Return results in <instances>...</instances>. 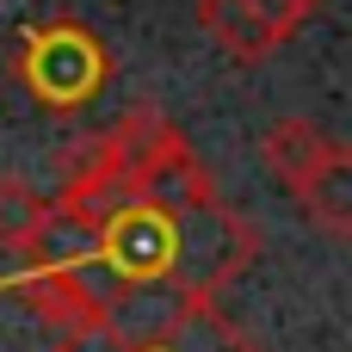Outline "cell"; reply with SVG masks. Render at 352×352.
I'll list each match as a JSON object with an SVG mask.
<instances>
[{
  "instance_id": "cell-5",
  "label": "cell",
  "mask_w": 352,
  "mask_h": 352,
  "mask_svg": "<svg viewBox=\"0 0 352 352\" xmlns=\"http://www.w3.org/2000/svg\"><path fill=\"white\" fill-rule=\"evenodd\" d=\"M50 204L25 179H0V248H37Z\"/></svg>"
},
{
  "instance_id": "cell-2",
  "label": "cell",
  "mask_w": 352,
  "mask_h": 352,
  "mask_svg": "<svg viewBox=\"0 0 352 352\" xmlns=\"http://www.w3.org/2000/svg\"><path fill=\"white\" fill-rule=\"evenodd\" d=\"M99 248H105L124 272L155 278V272H167V260H173V229H167V217H161V210L136 204V210H124L118 223H105V229H99Z\"/></svg>"
},
{
  "instance_id": "cell-1",
  "label": "cell",
  "mask_w": 352,
  "mask_h": 352,
  "mask_svg": "<svg viewBox=\"0 0 352 352\" xmlns=\"http://www.w3.org/2000/svg\"><path fill=\"white\" fill-rule=\"evenodd\" d=\"M19 74H25V87L43 105H80V99L99 93V80L111 74V62H105L99 37H87L80 25H50V31H37L25 43Z\"/></svg>"
},
{
  "instance_id": "cell-4",
  "label": "cell",
  "mask_w": 352,
  "mask_h": 352,
  "mask_svg": "<svg viewBox=\"0 0 352 352\" xmlns=\"http://www.w3.org/2000/svg\"><path fill=\"white\" fill-rule=\"evenodd\" d=\"M198 25L217 37V50H229L235 62H266L278 50V37L241 6V0H198Z\"/></svg>"
},
{
  "instance_id": "cell-6",
  "label": "cell",
  "mask_w": 352,
  "mask_h": 352,
  "mask_svg": "<svg viewBox=\"0 0 352 352\" xmlns=\"http://www.w3.org/2000/svg\"><path fill=\"white\" fill-rule=\"evenodd\" d=\"M241 6H248V12L278 37V43H285V37H297V31L322 12V0H241Z\"/></svg>"
},
{
  "instance_id": "cell-3",
  "label": "cell",
  "mask_w": 352,
  "mask_h": 352,
  "mask_svg": "<svg viewBox=\"0 0 352 352\" xmlns=\"http://www.w3.org/2000/svg\"><path fill=\"white\" fill-rule=\"evenodd\" d=\"M346 155V142H334V136H322L316 124H303V118H278L272 130H266V161L278 167V179L297 192V186H309L328 161H340Z\"/></svg>"
}]
</instances>
